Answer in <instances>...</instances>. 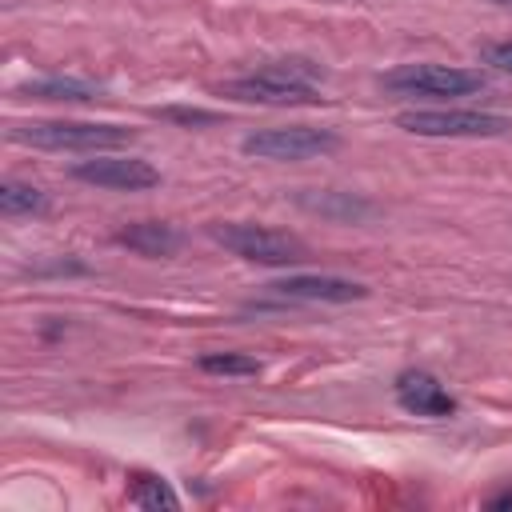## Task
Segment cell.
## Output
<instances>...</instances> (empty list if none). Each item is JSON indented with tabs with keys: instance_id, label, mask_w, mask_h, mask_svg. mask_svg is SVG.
Instances as JSON below:
<instances>
[{
	"instance_id": "cell-3",
	"label": "cell",
	"mask_w": 512,
	"mask_h": 512,
	"mask_svg": "<svg viewBox=\"0 0 512 512\" xmlns=\"http://www.w3.org/2000/svg\"><path fill=\"white\" fill-rule=\"evenodd\" d=\"M380 84L396 96H428V100H452V96H472L488 80L484 72L472 68H452V64H400Z\"/></svg>"
},
{
	"instance_id": "cell-12",
	"label": "cell",
	"mask_w": 512,
	"mask_h": 512,
	"mask_svg": "<svg viewBox=\"0 0 512 512\" xmlns=\"http://www.w3.org/2000/svg\"><path fill=\"white\" fill-rule=\"evenodd\" d=\"M300 204H304L308 212L328 216V220H360V216L372 212V204L360 200V196H352V192H304Z\"/></svg>"
},
{
	"instance_id": "cell-4",
	"label": "cell",
	"mask_w": 512,
	"mask_h": 512,
	"mask_svg": "<svg viewBox=\"0 0 512 512\" xmlns=\"http://www.w3.org/2000/svg\"><path fill=\"white\" fill-rule=\"evenodd\" d=\"M396 128L412 136H504L512 120L484 108H408L396 112Z\"/></svg>"
},
{
	"instance_id": "cell-19",
	"label": "cell",
	"mask_w": 512,
	"mask_h": 512,
	"mask_svg": "<svg viewBox=\"0 0 512 512\" xmlns=\"http://www.w3.org/2000/svg\"><path fill=\"white\" fill-rule=\"evenodd\" d=\"M488 4H500V8H512V0H488Z\"/></svg>"
},
{
	"instance_id": "cell-5",
	"label": "cell",
	"mask_w": 512,
	"mask_h": 512,
	"mask_svg": "<svg viewBox=\"0 0 512 512\" xmlns=\"http://www.w3.org/2000/svg\"><path fill=\"white\" fill-rule=\"evenodd\" d=\"M340 144L336 132L328 128H304V124H292V128H260L252 136L240 140L244 156H256V160H312V156H324Z\"/></svg>"
},
{
	"instance_id": "cell-1",
	"label": "cell",
	"mask_w": 512,
	"mask_h": 512,
	"mask_svg": "<svg viewBox=\"0 0 512 512\" xmlns=\"http://www.w3.org/2000/svg\"><path fill=\"white\" fill-rule=\"evenodd\" d=\"M8 136L16 144L52 148V152H112L136 140L132 128L96 124V120H28V124H12Z\"/></svg>"
},
{
	"instance_id": "cell-16",
	"label": "cell",
	"mask_w": 512,
	"mask_h": 512,
	"mask_svg": "<svg viewBox=\"0 0 512 512\" xmlns=\"http://www.w3.org/2000/svg\"><path fill=\"white\" fill-rule=\"evenodd\" d=\"M156 116L160 120H176V124H216V112H208V108H156Z\"/></svg>"
},
{
	"instance_id": "cell-7",
	"label": "cell",
	"mask_w": 512,
	"mask_h": 512,
	"mask_svg": "<svg viewBox=\"0 0 512 512\" xmlns=\"http://www.w3.org/2000/svg\"><path fill=\"white\" fill-rule=\"evenodd\" d=\"M76 180L108 188V192H144L160 184V172L140 160V156H96V160H80L72 168Z\"/></svg>"
},
{
	"instance_id": "cell-10",
	"label": "cell",
	"mask_w": 512,
	"mask_h": 512,
	"mask_svg": "<svg viewBox=\"0 0 512 512\" xmlns=\"http://www.w3.org/2000/svg\"><path fill=\"white\" fill-rule=\"evenodd\" d=\"M116 244H124L140 256H172L184 244V236L164 220H136V224L116 232Z\"/></svg>"
},
{
	"instance_id": "cell-14",
	"label": "cell",
	"mask_w": 512,
	"mask_h": 512,
	"mask_svg": "<svg viewBox=\"0 0 512 512\" xmlns=\"http://www.w3.org/2000/svg\"><path fill=\"white\" fill-rule=\"evenodd\" d=\"M128 500L136 508H180V496L172 492V484L164 476H148V472H136L132 484H128Z\"/></svg>"
},
{
	"instance_id": "cell-11",
	"label": "cell",
	"mask_w": 512,
	"mask_h": 512,
	"mask_svg": "<svg viewBox=\"0 0 512 512\" xmlns=\"http://www.w3.org/2000/svg\"><path fill=\"white\" fill-rule=\"evenodd\" d=\"M96 84H88V80H64V76H48V80H28V84H20L16 88V96H36V100H76V104H84V100H96Z\"/></svg>"
},
{
	"instance_id": "cell-17",
	"label": "cell",
	"mask_w": 512,
	"mask_h": 512,
	"mask_svg": "<svg viewBox=\"0 0 512 512\" xmlns=\"http://www.w3.org/2000/svg\"><path fill=\"white\" fill-rule=\"evenodd\" d=\"M484 64H492L496 72H512V40H496V44H484L480 48Z\"/></svg>"
},
{
	"instance_id": "cell-18",
	"label": "cell",
	"mask_w": 512,
	"mask_h": 512,
	"mask_svg": "<svg viewBox=\"0 0 512 512\" xmlns=\"http://www.w3.org/2000/svg\"><path fill=\"white\" fill-rule=\"evenodd\" d=\"M492 508H512V492H504V496H496V500H492Z\"/></svg>"
},
{
	"instance_id": "cell-2",
	"label": "cell",
	"mask_w": 512,
	"mask_h": 512,
	"mask_svg": "<svg viewBox=\"0 0 512 512\" xmlns=\"http://www.w3.org/2000/svg\"><path fill=\"white\" fill-rule=\"evenodd\" d=\"M212 240L224 244L232 256L248 260V264H268V268H288L308 260L304 240L264 228V224H212Z\"/></svg>"
},
{
	"instance_id": "cell-6",
	"label": "cell",
	"mask_w": 512,
	"mask_h": 512,
	"mask_svg": "<svg viewBox=\"0 0 512 512\" xmlns=\"http://www.w3.org/2000/svg\"><path fill=\"white\" fill-rule=\"evenodd\" d=\"M316 92H320L316 84H304L296 76H284L272 64L256 68L252 76H240V80L220 84V96H232L240 104H316V100H324Z\"/></svg>"
},
{
	"instance_id": "cell-8",
	"label": "cell",
	"mask_w": 512,
	"mask_h": 512,
	"mask_svg": "<svg viewBox=\"0 0 512 512\" xmlns=\"http://www.w3.org/2000/svg\"><path fill=\"white\" fill-rule=\"evenodd\" d=\"M392 392H396V404L404 408V412H412V416H432V420H440V416H456V396L432 376V372H416V368H408V372H400L396 376V384H392Z\"/></svg>"
},
{
	"instance_id": "cell-15",
	"label": "cell",
	"mask_w": 512,
	"mask_h": 512,
	"mask_svg": "<svg viewBox=\"0 0 512 512\" xmlns=\"http://www.w3.org/2000/svg\"><path fill=\"white\" fill-rule=\"evenodd\" d=\"M200 368L212 376H256L260 360L244 356V352H208V356H200Z\"/></svg>"
},
{
	"instance_id": "cell-13",
	"label": "cell",
	"mask_w": 512,
	"mask_h": 512,
	"mask_svg": "<svg viewBox=\"0 0 512 512\" xmlns=\"http://www.w3.org/2000/svg\"><path fill=\"white\" fill-rule=\"evenodd\" d=\"M0 208H4V216H40V212H48V192L36 184L4 180L0 184Z\"/></svg>"
},
{
	"instance_id": "cell-9",
	"label": "cell",
	"mask_w": 512,
	"mask_h": 512,
	"mask_svg": "<svg viewBox=\"0 0 512 512\" xmlns=\"http://www.w3.org/2000/svg\"><path fill=\"white\" fill-rule=\"evenodd\" d=\"M272 292L284 300H304V304H352L368 296L364 284L344 280V276H284L272 284Z\"/></svg>"
}]
</instances>
